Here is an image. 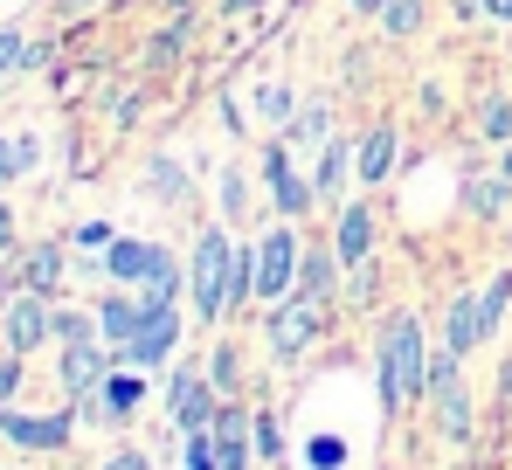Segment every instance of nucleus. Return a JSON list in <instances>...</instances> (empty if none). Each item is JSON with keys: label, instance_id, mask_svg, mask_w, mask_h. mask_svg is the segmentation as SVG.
I'll list each match as a JSON object with an SVG mask.
<instances>
[{"label": "nucleus", "instance_id": "nucleus-1", "mask_svg": "<svg viewBox=\"0 0 512 470\" xmlns=\"http://www.w3.org/2000/svg\"><path fill=\"white\" fill-rule=\"evenodd\" d=\"M429 388V353H423V325L416 312H395L381 325V408L388 415H402V408H416Z\"/></svg>", "mask_w": 512, "mask_h": 470}, {"label": "nucleus", "instance_id": "nucleus-2", "mask_svg": "<svg viewBox=\"0 0 512 470\" xmlns=\"http://www.w3.org/2000/svg\"><path fill=\"white\" fill-rule=\"evenodd\" d=\"M229 277H236V242H229V229H201L194 235V312L215 318L229 312Z\"/></svg>", "mask_w": 512, "mask_h": 470}, {"label": "nucleus", "instance_id": "nucleus-3", "mask_svg": "<svg viewBox=\"0 0 512 470\" xmlns=\"http://www.w3.org/2000/svg\"><path fill=\"white\" fill-rule=\"evenodd\" d=\"M298 263H305V256H298V229L277 222V229L256 242V298H263V305H284L291 284H298Z\"/></svg>", "mask_w": 512, "mask_h": 470}, {"label": "nucleus", "instance_id": "nucleus-4", "mask_svg": "<svg viewBox=\"0 0 512 470\" xmlns=\"http://www.w3.org/2000/svg\"><path fill=\"white\" fill-rule=\"evenodd\" d=\"M326 332V298H284V305H270V353L277 360H298L312 339Z\"/></svg>", "mask_w": 512, "mask_h": 470}, {"label": "nucleus", "instance_id": "nucleus-5", "mask_svg": "<svg viewBox=\"0 0 512 470\" xmlns=\"http://www.w3.org/2000/svg\"><path fill=\"white\" fill-rule=\"evenodd\" d=\"M180 353V312L173 305H146V325L118 346V367H167Z\"/></svg>", "mask_w": 512, "mask_h": 470}, {"label": "nucleus", "instance_id": "nucleus-6", "mask_svg": "<svg viewBox=\"0 0 512 470\" xmlns=\"http://www.w3.org/2000/svg\"><path fill=\"white\" fill-rule=\"evenodd\" d=\"M118 367V346H104V339H84V346H63L56 353V381L70 401H90V394L104 388V374Z\"/></svg>", "mask_w": 512, "mask_h": 470}, {"label": "nucleus", "instance_id": "nucleus-7", "mask_svg": "<svg viewBox=\"0 0 512 470\" xmlns=\"http://www.w3.org/2000/svg\"><path fill=\"white\" fill-rule=\"evenodd\" d=\"M49 318H56V312H49V298H42V291H14V305H7V325H0V346L28 360L35 346H49Z\"/></svg>", "mask_w": 512, "mask_h": 470}, {"label": "nucleus", "instance_id": "nucleus-8", "mask_svg": "<svg viewBox=\"0 0 512 470\" xmlns=\"http://www.w3.org/2000/svg\"><path fill=\"white\" fill-rule=\"evenodd\" d=\"M70 429H77V415H70V408H56V415L0 408V436H7L14 450H63V443H70Z\"/></svg>", "mask_w": 512, "mask_h": 470}, {"label": "nucleus", "instance_id": "nucleus-9", "mask_svg": "<svg viewBox=\"0 0 512 470\" xmlns=\"http://www.w3.org/2000/svg\"><path fill=\"white\" fill-rule=\"evenodd\" d=\"M263 187H270V201H277V215H284V222H298V215L319 201V187L291 166V153H284V146H270V153H263Z\"/></svg>", "mask_w": 512, "mask_h": 470}, {"label": "nucleus", "instance_id": "nucleus-10", "mask_svg": "<svg viewBox=\"0 0 512 470\" xmlns=\"http://www.w3.org/2000/svg\"><path fill=\"white\" fill-rule=\"evenodd\" d=\"M167 408H173V422L180 429H208L215 422V381H201L194 367H173V388H167Z\"/></svg>", "mask_w": 512, "mask_h": 470}, {"label": "nucleus", "instance_id": "nucleus-11", "mask_svg": "<svg viewBox=\"0 0 512 470\" xmlns=\"http://www.w3.org/2000/svg\"><path fill=\"white\" fill-rule=\"evenodd\" d=\"M208 429H215V457H222V470H250V408L222 401Z\"/></svg>", "mask_w": 512, "mask_h": 470}, {"label": "nucleus", "instance_id": "nucleus-12", "mask_svg": "<svg viewBox=\"0 0 512 470\" xmlns=\"http://www.w3.org/2000/svg\"><path fill=\"white\" fill-rule=\"evenodd\" d=\"M139 401H146V381H139V367H125V374L111 367V374H104V388L90 394V415H97V422H125Z\"/></svg>", "mask_w": 512, "mask_h": 470}, {"label": "nucleus", "instance_id": "nucleus-13", "mask_svg": "<svg viewBox=\"0 0 512 470\" xmlns=\"http://www.w3.org/2000/svg\"><path fill=\"white\" fill-rule=\"evenodd\" d=\"M492 332V318H485V298H450V312H443V346L464 360L478 339Z\"/></svg>", "mask_w": 512, "mask_h": 470}, {"label": "nucleus", "instance_id": "nucleus-14", "mask_svg": "<svg viewBox=\"0 0 512 470\" xmlns=\"http://www.w3.org/2000/svg\"><path fill=\"white\" fill-rule=\"evenodd\" d=\"M153 263H160V242H139V235H111V249H104V270L118 284H146Z\"/></svg>", "mask_w": 512, "mask_h": 470}, {"label": "nucleus", "instance_id": "nucleus-15", "mask_svg": "<svg viewBox=\"0 0 512 470\" xmlns=\"http://www.w3.org/2000/svg\"><path fill=\"white\" fill-rule=\"evenodd\" d=\"M367 249H374V215L353 201V208L340 215V229H333V256H340L346 270H353V263H367Z\"/></svg>", "mask_w": 512, "mask_h": 470}, {"label": "nucleus", "instance_id": "nucleus-16", "mask_svg": "<svg viewBox=\"0 0 512 470\" xmlns=\"http://www.w3.org/2000/svg\"><path fill=\"white\" fill-rule=\"evenodd\" d=\"M139 325H146V298H97V332H104V346H125Z\"/></svg>", "mask_w": 512, "mask_h": 470}, {"label": "nucleus", "instance_id": "nucleus-17", "mask_svg": "<svg viewBox=\"0 0 512 470\" xmlns=\"http://www.w3.org/2000/svg\"><path fill=\"white\" fill-rule=\"evenodd\" d=\"M21 284L42 291V298H56V284H63V242H35L21 256Z\"/></svg>", "mask_w": 512, "mask_h": 470}, {"label": "nucleus", "instance_id": "nucleus-18", "mask_svg": "<svg viewBox=\"0 0 512 470\" xmlns=\"http://www.w3.org/2000/svg\"><path fill=\"white\" fill-rule=\"evenodd\" d=\"M436 422H443L450 443H471V394H464V374H457L450 388H436Z\"/></svg>", "mask_w": 512, "mask_h": 470}, {"label": "nucleus", "instance_id": "nucleus-19", "mask_svg": "<svg viewBox=\"0 0 512 470\" xmlns=\"http://www.w3.org/2000/svg\"><path fill=\"white\" fill-rule=\"evenodd\" d=\"M346 173H353V153H346V139H326L319 146V201H340V187H346Z\"/></svg>", "mask_w": 512, "mask_h": 470}, {"label": "nucleus", "instance_id": "nucleus-20", "mask_svg": "<svg viewBox=\"0 0 512 470\" xmlns=\"http://www.w3.org/2000/svg\"><path fill=\"white\" fill-rule=\"evenodd\" d=\"M146 187H153L160 201H173V208H180V201H187V166H180V159H167V153H153V159H146Z\"/></svg>", "mask_w": 512, "mask_h": 470}, {"label": "nucleus", "instance_id": "nucleus-21", "mask_svg": "<svg viewBox=\"0 0 512 470\" xmlns=\"http://www.w3.org/2000/svg\"><path fill=\"white\" fill-rule=\"evenodd\" d=\"M333 263H340V256H333V242H326V249H312V256L298 263V284H291V291H298V298H326V284H333Z\"/></svg>", "mask_w": 512, "mask_h": 470}, {"label": "nucleus", "instance_id": "nucleus-22", "mask_svg": "<svg viewBox=\"0 0 512 470\" xmlns=\"http://www.w3.org/2000/svg\"><path fill=\"white\" fill-rule=\"evenodd\" d=\"M388 166H395V125H374L360 146V180H381Z\"/></svg>", "mask_w": 512, "mask_h": 470}, {"label": "nucleus", "instance_id": "nucleus-23", "mask_svg": "<svg viewBox=\"0 0 512 470\" xmlns=\"http://www.w3.org/2000/svg\"><path fill=\"white\" fill-rule=\"evenodd\" d=\"M506 180H512V173H485V180H471L464 208H471V215H499V208L512 201V187H506Z\"/></svg>", "mask_w": 512, "mask_h": 470}, {"label": "nucleus", "instance_id": "nucleus-24", "mask_svg": "<svg viewBox=\"0 0 512 470\" xmlns=\"http://www.w3.org/2000/svg\"><path fill=\"white\" fill-rule=\"evenodd\" d=\"M478 139H492V146H506V139H512V97L492 90V97L478 104Z\"/></svg>", "mask_w": 512, "mask_h": 470}, {"label": "nucleus", "instance_id": "nucleus-25", "mask_svg": "<svg viewBox=\"0 0 512 470\" xmlns=\"http://www.w3.org/2000/svg\"><path fill=\"white\" fill-rule=\"evenodd\" d=\"M49 339L56 346H84V339H104V332H97V312H56L49 318Z\"/></svg>", "mask_w": 512, "mask_h": 470}, {"label": "nucleus", "instance_id": "nucleus-26", "mask_svg": "<svg viewBox=\"0 0 512 470\" xmlns=\"http://www.w3.org/2000/svg\"><path fill=\"white\" fill-rule=\"evenodd\" d=\"M173 291H180V263H173L167 249H160V263H153V277L139 284V298H146V305H173Z\"/></svg>", "mask_w": 512, "mask_h": 470}, {"label": "nucleus", "instance_id": "nucleus-27", "mask_svg": "<svg viewBox=\"0 0 512 470\" xmlns=\"http://www.w3.org/2000/svg\"><path fill=\"white\" fill-rule=\"evenodd\" d=\"M256 111H263V125H291V83H263Z\"/></svg>", "mask_w": 512, "mask_h": 470}, {"label": "nucleus", "instance_id": "nucleus-28", "mask_svg": "<svg viewBox=\"0 0 512 470\" xmlns=\"http://www.w3.org/2000/svg\"><path fill=\"white\" fill-rule=\"evenodd\" d=\"M381 28H388V35H416V28H423V0H388V7H381Z\"/></svg>", "mask_w": 512, "mask_h": 470}, {"label": "nucleus", "instance_id": "nucleus-29", "mask_svg": "<svg viewBox=\"0 0 512 470\" xmlns=\"http://www.w3.org/2000/svg\"><path fill=\"white\" fill-rule=\"evenodd\" d=\"M21 70H28V35L21 28H0V83L21 77Z\"/></svg>", "mask_w": 512, "mask_h": 470}, {"label": "nucleus", "instance_id": "nucleus-30", "mask_svg": "<svg viewBox=\"0 0 512 470\" xmlns=\"http://www.w3.org/2000/svg\"><path fill=\"white\" fill-rule=\"evenodd\" d=\"M28 166H35V159H28V139H7V132H0V187L21 180Z\"/></svg>", "mask_w": 512, "mask_h": 470}, {"label": "nucleus", "instance_id": "nucleus-31", "mask_svg": "<svg viewBox=\"0 0 512 470\" xmlns=\"http://www.w3.org/2000/svg\"><path fill=\"white\" fill-rule=\"evenodd\" d=\"M187 470H222V457H215V429H187Z\"/></svg>", "mask_w": 512, "mask_h": 470}, {"label": "nucleus", "instance_id": "nucleus-32", "mask_svg": "<svg viewBox=\"0 0 512 470\" xmlns=\"http://www.w3.org/2000/svg\"><path fill=\"white\" fill-rule=\"evenodd\" d=\"M284 139H298V146H326V104H312L298 125H284Z\"/></svg>", "mask_w": 512, "mask_h": 470}, {"label": "nucleus", "instance_id": "nucleus-33", "mask_svg": "<svg viewBox=\"0 0 512 470\" xmlns=\"http://www.w3.org/2000/svg\"><path fill=\"white\" fill-rule=\"evenodd\" d=\"M381 298V270L374 263H353V284H346V305H374Z\"/></svg>", "mask_w": 512, "mask_h": 470}, {"label": "nucleus", "instance_id": "nucleus-34", "mask_svg": "<svg viewBox=\"0 0 512 470\" xmlns=\"http://www.w3.org/2000/svg\"><path fill=\"white\" fill-rule=\"evenodd\" d=\"M506 305H512V270H499V277L485 284V318L499 325V318H506Z\"/></svg>", "mask_w": 512, "mask_h": 470}, {"label": "nucleus", "instance_id": "nucleus-35", "mask_svg": "<svg viewBox=\"0 0 512 470\" xmlns=\"http://www.w3.org/2000/svg\"><path fill=\"white\" fill-rule=\"evenodd\" d=\"M187 35H194L187 21H173V28H160V35H153V63H167V56H180V49H187Z\"/></svg>", "mask_w": 512, "mask_h": 470}, {"label": "nucleus", "instance_id": "nucleus-36", "mask_svg": "<svg viewBox=\"0 0 512 470\" xmlns=\"http://www.w3.org/2000/svg\"><path fill=\"white\" fill-rule=\"evenodd\" d=\"M208 381H215V388H236V346H215V360H208Z\"/></svg>", "mask_w": 512, "mask_h": 470}, {"label": "nucleus", "instance_id": "nucleus-37", "mask_svg": "<svg viewBox=\"0 0 512 470\" xmlns=\"http://www.w3.org/2000/svg\"><path fill=\"white\" fill-rule=\"evenodd\" d=\"M70 242H77L84 256H104V249H111V229H104V222H84V229L70 235Z\"/></svg>", "mask_w": 512, "mask_h": 470}, {"label": "nucleus", "instance_id": "nucleus-38", "mask_svg": "<svg viewBox=\"0 0 512 470\" xmlns=\"http://www.w3.org/2000/svg\"><path fill=\"white\" fill-rule=\"evenodd\" d=\"M256 457H284V436H277L270 415H256Z\"/></svg>", "mask_w": 512, "mask_h": 470}, {"label": "nucleus", "instance_id": "nucleus-39", "mask_svg": "<svg viewBox=\"0 0 512 470\" xmlns=\"http://www.w3.org/2000/svg\"><path fill=\"white\" fill-rule=\"evenodd\" d=\"M340 464H346V443L319 436V443H312V470H340Z\"/></svg>", "mask_w": 512, "mask_h": 470}, {"label": "nucleus", "instance_id": "nucleus-40", "mask_svg": "<svg viewBox=\"0 0 512 470\" xmlns=\"http://www.w3.org/2000/svg\"><path fill=\"white\" fill-rule=\"evenodd\" d=\"M14 388H21V353H0V408L14 401Z\"/></svg>", "mask_w": 512, "mask_h": 470}, {"label": "nucleus", "instance_id": "nucleus-41", "mask_svg": "<svg viewBox=\"0 0 512 470\" xmlns=\"http://www.w3.org/2000/svg\"><path fill=\"white\" fill-rule=\"evenodd\" d=\"M243 201H250V194H243V180H236V173H222V215H229V222L243 215Z\"/></svg>", "mask_w": 512, "mask_h": 470}, {"label": "nucleus", "instance_id": "nucleus-42", "mask_svg": "<svg viewBox=\"0 0 512 470\" xmlns=\"http://www.w3.org/2000/svg\"><path fill=\"white\" fill-rule=\"evenodd\" d=\"M104 470H153V464H146V450H118V457H104Z\"/></svg>", "mask_w": 512, "mask_h": 470}, {"label": "nucleus", "instance_id": "nucleus-43", "mask_svg": "<svg viewBox=\"0 0 512 470\" xmlns=\"http://www.w3.org/2000/svg\"><path fill=\"white\" fill-rule=\"evenodd\" d=\"M0 256H14V208L0 201Z\"/></svg>", "mask_w": 512, "mask_h": 470}, {"label": "nucleus", "instance_id": "nucleus-44", "mask_svg": "<svg viewBox=\"0 0 512 470\" xmlns=\"http://www.w3.org/2000/svg\"><path fill=\"white\" fill-rule=\"evenodd\" d=\"M14 305V270H7V256H0V312Z\"/></svg>", "mask_w": 512, "mask_h": 470}, {"label": "nucleus", "instance_id": "nucleus-45", "mask_svg": "<svg viewBox=\"0 0 512 470\" xmlns=\"http://www.w3.org/2000/svg\"><path fill=\"white\" fill-rule=\"evenodd\" d=\"M485 14H492V21H512V0H485Z\"/></svg>", "mask_w": 512, "mask_h": 470}, {"label": "nucleus", "instance_id": "nucleus-46", "mask_svg": "<svg viewBox=\"0 0 512 470\" xmlns=\"http://www.w3.org/2000/svg\"><path fill=\"white\" fill-rule=\"evenodd\" d=\"M353 7H360V14H381V7H388V0H353Z\"/></svg>", "mask_w": 512, "mask_h": 470}, {"label": "nucleus", "instance_id": "nucleus-47", "mask_svg": "<svg viewBox=\"0 0 512 470\" xmlns=\"http://www.w3.org/2000/svg\"><path fill=\"white\" fill-rule=\"evenodd\" d=\"M250 7H256V0H229V7H222V14H250Z\"/></svg>", "mask_w": 512, "mask_h": 470}]
</instances>
